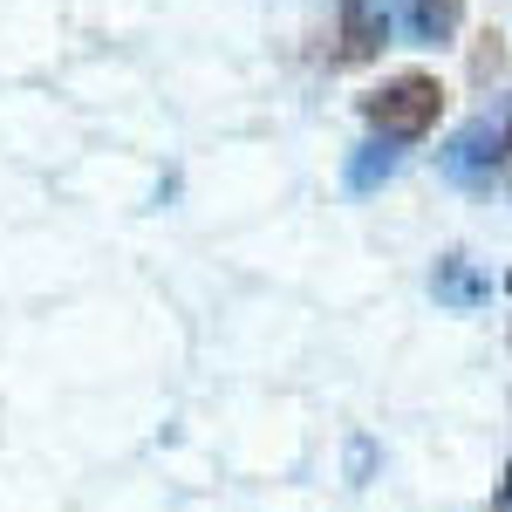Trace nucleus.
<instances>
[{
    "mask_svg": "<svg viewBox=\"0 0 512 512\" xmlns=\"http://www.w3.org/2000/svg\"><path fill=\"white\" fill-rule=\"evenodd\" d=\"M362 117L376 123L383 137H424V130L444 117V89H437V76L410 69V76L383 82L376 96H362Z\"/></svg>",
    "mask_w": 512,
    "mask_h": 512,
    "instance_id": "obj_1",
    "label": "nucleus"
},
{
    "mask_svg": "<svg viewBox=\"0 0 512 512\" xmlns=\"http://www.w3.org/2000/svg\"><path fill=\"white\" fill-rule=\"evenodd\" d=\"M444 164L458 171V178H485V171H499V164H512V117H478L451 151H444Z\"/></svg>",
    "mask_w": 512,
    "mask_h": 512,
    "instance_id": "obj_2",
    "label": "nucleus"
},
{
    "mask_svg": "<svg viewBox=\"0 0 512 512\" xmlns=\"http://www.w3.org/2000/svg\"><path fill=\"white\" fill-rule=\"evenodd\" d=\"M390 41V14L383 0H342V62H369Z\"/></svg>",
    "mask_w": 512,
    "mask_h": 512,
    "instance_id": "obj_3",
    "label": "nucleus"
},
{
    "mask_svg": "<svg viewBox=\"0 0 512 512\" xmlns=\"http://www.w3.org/2000/svg\"><path fill=\"white\" fill-rule=\"evenodd\" d=\"M437 294H444L451 308H472L478 294H485V280H478V274H465V260L451 253V260H437Z\"/></svg>",
    "mask_w": 512,
    "mask_h": 512,
    "instance_id": "obj_4",
    "label": "nucleus"
},
{
    "mask_svg": "<svg viewBox=\"0 0 512 512\" xmlns=\"http://www.w3.org/2000/svg\"><path fill=\"white\" fill-rule=\"evenodd\" d=\"M417 35L424 41H451L458 35V0H417Z\"/></svg>",
    "mask_w": 512,
    "mask_h": 512,
    "instance_id": "obj_5",
    "label": "nucleus"
},
{
    "mask_svg": "<svg viewBox=\"0 0 512 512\" xmlns=\"http://www.w3.org/2000/svg\"><path fill=\"white\" fill-rule=\"evenodd\" d=\"M390 151H369V158H362V164H355V185H369V178H376V171H390Z\"/></svg>",
    "mask_w": 512,
    "mask_h": 512,
    "instance_id": "obj_6",
    "label": "nucleus"
},
{
    "mask_svg": "<svg viewBox=\"0 0 512 512\" xmlns=\"http://www.w3.org/2000/svg\"><path fill=\"white\" fill-rule=\"evenodd\" d=\"M499 506H512V472H506V492H499Z\"/></svg>",
    "mask_w": 512,
    "mask_h": 512,
    "instance_id": "obj_7",
    "label": "nucleus"
}]
</instances>
